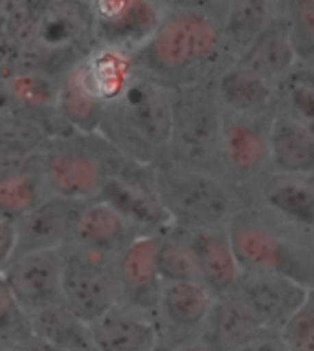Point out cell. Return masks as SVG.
<instances>
[{"mask_svg": "<svg viewBox=\"0 0 314 351\" xmlns=\"http://www.w3.org/2000/svg\"><path fill=\"white\" fill-rule=\"evenodd\" d=\"M12 351H64V350H61V348H58V346L50 344V342H46V340L32 335L29 339L24 340L23 344H19L17 348H13Z\"/></svg>", "mask_w": 314, "mask_h": 351, "instance_id": "obj_35", "label": "cell"}, {"mask_svg": "<svg viewBox=\"0 0 314 351\" xmlns=\"http://www.w3.org/2000/svg\"><path fill=\"white\" fill-rule=\"evenodd\" d=\"M250 188L256 190L254 208L302 236L314 237V179L269 173Z\"/></svg>", "mask_w": 314, "mask_h": 351, "instance_id": "obj_14", "label": "cell"}, {"mask_svg": "<svg viewBox=\"0 0 314 351\" xmlns=\"http://www.w3.org/2000/svg\"><path fill=\"white\" fill-rule=\"evenodd\" d=\"M199 263L202 282L215 296L235 293L245 276L237 254L230 239L228 228L182 230Z\"/></svg>", "mask_w": 314, "mask_h": 351, "instance_id": "obj_17", "label": "cell"}, {"mask_svg": "<svg viewBox=\"0 0 314 351\" xmlns=\"http://www.w3.org/2000/svg\"><path fill=\"white\" fill-rule=\"evenodd\" d=\"M0 245H2V267L15 256L17 248V232H15V221L4 219L0 221Z\"/></svg>", "mask_w": 314, "mask_h": 351, "instance_id": "obj_34", "label": "cell"}, {"mask_svg": "<svg viewBox=\"0 0 314 351\" xmlns=\"http://www.w3.org/2000/svg\"><path fill=\"white\" fill-rule=\"evenodd\" d=\"M213 88L224 112L241 116L274 112L276 86L235 61L219 70Z\"/></svg>", "mask_w": 314, "mask_h": 351, "instance_id": "obj_21", "label": "cell"}, {"mask_svg": "<svg viewBox=\"0 0 314 351\" xmlns=\"http://www.w3.org/2000/svg\"><path fill=\"white\" fill-rule=\"evenodd\" d=\"M110 156L92 145L56 140L40 149L39 162L46 190L67 201H97L110 173Z\"/></svg>", "mask_w": 314, "mask_h": 351, "instance_id": "obj_7", "label": "cell"}, {"mask_svg": "<svg viewBox=\"0 0 314 351\" xmlns=\"http://www.w3.org/2000/svg\"><path fill=\"white\" fill-rule=\"evenodd\" d=\"M270 2L237 0L226 4L223 19L224 53L232 61L243 56L274 15Z\"/></svg>", "mask_w": 314, "mask_h": 351, "instance_id": "obj_27", "label": "cell"}, {"mask_svg": "<svg viewBox=\"0 0 314 351\" xmlns=\"http://www.w3.org/2000/svg\"><path fill=\"white\" fill-rule=\"evenodd\" d=\"M228 232L245 272L280 274L314 289V248L309 237L254 206L241 210Z\"/></svg>", "mask_w": 314, "mask_h": 351, "instance_id": "obj_4", "label": "cell"}, {"mask_svg": "<svg viewBox=\"0 0 314 351\" xmlns=\"http://www.w3.org/2000/svg\"><path fill=\"white\" fill-rule=\"evenodd\" d=\"M162 234H142L116 258L123 304L158 324L164 282L158 269ZM160 328V326H158Z\"/></svg>", "mask_w": 314, "mask_h": 351, "instance_id": "obj_12", "label": "cell"}, {"mask_svg": "<svg viewBox=\"0 0 314 351\" xmlns=\"http://www.w3.org/2000/svg\"><path fill=\"white\" fill-rule=\"evenodd\" d=\"M90 337L94 351H156L162 342L158 324L125 305L92 322Z\"/></svg>", "mask_w": 314, "mask_h": 351, "instance_id": "obj_20", "label": "cell"}, {"mask_svg": "<svg viewBox=\"0 0 314 351\" xmlns=\"http://www.w3.org/2000/svg\"><path fill=\"white\" fill-rule=\"evenodd\" d=\"M270 173L314 179V134L276 110L270 123Z\"/></svg>", "mask_w": 314, "mask_h": 351, "instance_id": "obj_22", "label": "cell"}, {"mask_svg": "<svg viewBox=\"0 0 314 351\" xmlns=\"http://www.w3.org/2000/svg\"><path fill=\"white\" fill-rule=\"evenodd\" d=\"M164 8L143 0L90 2L92 35L99 47L136 53L158 28Z\"/></svg>", "mask_w": 314, "mask_h": 351, "instance_id": "obj_11", "label": "cell"}, {"mask_svg": "<svg viewBox=\"0 0 314 351\" xmlns=\"http://www.w3.org/2000/svg\"><path fill=\"white\" fill-rule=\"evenodd\" d=\"M138 236H142V232L127 223L109 204L90 201L81 206L70 245L85 248L88 252L118 258Z\"/></svg>", "mask_w": 314, "mask_h": 351, "instance_id": "obj_18", "label": "cell"}, {"mask_svg": "<svg viewBox=\"0 0 314 351\" xmlns=\"http://www.w3.org/2000/svg\"><path fill=\"white\" fill-rule=\"evenodd\" d=\"M223 19L224 12L215 15L204 4L166 10L153 37L134 53L138 70L173 88L206 81L208 69L224 53Z\"/></svg>", "mask_w": 314, "mask_h": 351, "instance_id": "obj_1", "label": "cell"}, {"mask_svg": "<svg viewBox=\"0 0 314 351\" xmlns=\"http://www.w3.org/2000/svg\"><path fill=\"white\" fill-rule=\"evenodd\" d=\"M63 250L15 256L2 267V287L29 317L63 304Z\"/></svg>", "mask_w": 314, "mask_h": 351, "instance_id": "obj_10", "label": "cell"}, {"mask_svg": "<svg viewBox=\"0 0 314 351\" xmlns=\"http://www.w3.org/2000/svg\"><path fill=\"white\" fill-rule=\"evenodd\" d=\"M81 66L90 88L107 104V107L125 93V88L138 74L134 53L107 47L94 48L88 56L81 58Z\"/></svg>", "mask_w": 314, "mask_h": 351, "instance_id": "obj_26", "label": "cell"}, {"mask_svg": "<svg viewBox=\"0 0 314 351\" xmlns=\"http://www.w3.org/2000/svg\"><path fill=\"white\" fill-rule=\"evenodd\" d=\"M291 351H314V291L291 322L281 329Z\"/></svg>", "mask_w": 314, "mask_h": 351, "instance_id": "obj_32", "label": "cell"}, {"mask_svg": "<svg viewBox=\"0 0 314 351\" xmlns=\"http://www.w3.org/2000/svg\"><path fill=\"white\" fill-rule=\"evenodd\" d=\"M215 300L217 296L202 283H164L158 309L162 339L166 331L173 337H180V342L200 337Z\"/></svg>", "mask_w": 314, "mask_h": 351, "instance_id": "obj_16", "label": "cell"}, {"mask_svg": "<svg viewBox=\"0 0 314 351\" xmlns=\"http://www.w3.org/2000/svg\"><path fill=\"white\" fill-rule=\"evenodd\" d=\"M156 351H175V346L169 344V342H167V340L162 339L160 346H158V348H156Z\"/></svg>", "mask_w": 314, "mask_h": 351, "instance_id": "obj_37", "label": "cell"}, {"mask_svg": "<svg viewBox=\"0 0 314 351\" xmlns=\"http://www.w3.org/2000/svg\"><path fill=\"white\" fill-rule=\"evenodd\" d=\"M48 197L50 193L46 190L39 155L29 156L28 160L2 169L0 210L4 219L19 221Z\"/></svg>", "mask_w": 314, "mask_h": 351, "instance_id": "obj_25", "label": "cell"}, {"mask_svg": "<svg viewBox=\"0 0 314 351\" xmlns=\"http://www.w3.org/2000/svg\"><path fill=\"white\" fill-rule=\"evenodd\" d=\"M175 121V88L138 70L125 93L105 110L99 138L145 167L167 160Z\"/></svg>", "mask_w": 314, "mask_h": 351, "instance_id": "obj_2", "label": "cell"}, {"mask_svg": "<svg viewBox=\"0 0 314 351\" xmlns=\"http://www.w3.org/2000/svg\"><path fill=\"white\" fill-rule=\"evenodd\" d=\"M263 333L248 305L237 293L224 294L215 300L200 339L217 351H239Z\"/></svg>", "mask_w": 314, "mask_h": 351, "instance_id": "obj_24", "label": "cell"}, {"mask_svg": "<svg viewBox=\"0 0 314 351\" xmlns=\"http://www.w3.org/2000/svg\"><path fill=\"white\" fill-rule=\"evenodd\" d=\"M272 116L226 112L221 151V173L235 186H252L270 173Z\"/></svg>", "mask_w": 314, "mask_h": 351, "instance_id": "obj_8", "label": "cell"}, {"mask_svg": "<svg viewBox=\"0 0 314 351\" xmlns=\"http://www.w3.org/2000/svg\"><path fill=\"white\" fill-rule=\"evenodd\" d=\"M138 167L145 166L134 162L125 169L110 166L109 177L103 184L97 201L109 204L142 234L173 232L177 228V223L154 190L153 167L145 179L138 175Z\"/></svg>", "mask_w": 314, "mask_h": 351, "instance_id": "obj_9", "label": "cell"}, {"mask_svg": "<svg viewBox=\"0 0 314 351\" xmlns=\"http://www.w3.org/2000/svg\"><path fill=\"white\" fill-rule=\"evenodd\" d=\"M276 112L292 120L314 134V66L298 64L294 72L276 88Z\"/></svg>", "mask_w": 314, "mask_h": 351, "instance_id": "obj_29", "label": "cell"}, {"mask_svg": "<svg viewBox=\"0 0 314 351\" xmlns=\"http://www.w3.org/2000/svg\"><path fill=\"white\" fill-rule=\"evenodd\" d=\"M235 63L250 69L276 88L294 72L300 61L292 45L285 12L272 15L263 32Z\"/></svg>", "mask_w": 314, "mask_h": 351, "instance_id": "obj_19", "label": "cell"}, {"mask_svg": "<svg viewBox=\"0 0 314 351\" xmlns=\"http://www.w3.org/2000/svg\"><path fill=\"white\" fill-rule=\"evenodd\" d=\"M63 304L88 326L123 304L116 258L74 245L64 248Z\"/></svg>", "mask_w": 314, "mask_h": 351, "instance_id": "obj_6", "label": "cell"}, {"mask_svg": "<svg viewBox=\"0 0 314 351\" xmlns=\"http://www.w3.org/2000/svg\"><path fill=\"white\" fill-rule=\"evenodd\" d=\"M153 182L162 204L182 230L228 228L246 208L239 186L219 173L166 160L153 167Z\"/></svg>", "mask_w": 314, "mask_h": 351, "instance_id": "obj_3", "label": "cell"}, {"mask_svg": "<svg viewBox=\"0 0 314 351\" xmlns=\"http://www.w3.org/2000/svg\"><path fill=\"white\" fill-rule=\"evenodd\" d=\"M239 351H291L289 346L283 340L281 333L276 331H263L261 335H257L256 339L248 342L245 348H241Z\"/></svg>", "mask_w": 314, "mask_h": 351, "instance_id": "obj_33", "label": "cell"}, {"mask_svg": "<svg viewBox=\"0 0 314 351\" xmlns=\"http://www.w3.org/2000/svg\"><path fill=\"white\" fill-rule=\"evenodd\" d=\"M158 269L164 283L189 282L204 285L199 263L182 232L162 234L160 248H158Z\"/></svg>", "mask_w": 314, "mask_h": 351, "instance_id": "obj_30", "label": "cell"}, {"mask_svg": "<svg viewBox=\"0 0 314 351\" xmlns=\"http://www.w3.org/2000/svg\"><path fill=\"white\" fill-rule=\"evenodd\" d=\"M83 204L85 202L67 201L61 197L50 195L24 217L15 221V256L43 250H63L69 247L74 236L75 219Z\"/></svg>", "mask_w": 314, "mask_h": 351, "instance_id": "obj_15", "label": "cell"}, {"mask_svg": "<svg viewBox=\"0 0 314 351\" xmlns=\"http://www.w3.org/2000/svg\"><path fill=\"white\" fill-rule=\"evenodd\" d=\"M35 337L58 346L64 351H94L90 326L67 309V305H53L32 317Z\"/></svg>", "mask_w": 314, "mask_h": 351, "instance_id": "obj_28", "label": "cell"}, {"mask_svg": "<svg viewBox=\"0 0 314 351\" xmlns=\"http://www.w3.org/2000/svg\"><path fill=\"white\" fill-rule=\"evenodd\" d=\"M59 118L85 136H97L101 129L107 104L97 96L85 77L81 59L59 81L58 105Z\"/></svg>", "mask_w": 314, "mask_h": 351, "instance_id": "obj_23", "label": "cell"}, {"mask_svg": "<svg viewBox=\"0 0 314 351\" xmlns=\"http://www.w3.org/2000/svg\"><path fill=\"white\" fill-rule=\"evenodd\" d=\"M313 291L292 278L265 272H245L235 289L261 329L276 333H281V329L307 304Z\"/></svg>", "mask_w": 314, "mask_h": 351, "instance_id": "obj_13", "label": "cell"}, {"mask_svg": "<svg viewBox=\"0 0 314 351\" xmlns=\"http://www.w3.org/2000/svg\"><path fill=\"white\" fill-rule=\"evenodd\" d=\"M175 351H217L213 350L212 346L204 342L200 337H195V339H188L180 342V344L175 346Z\"/></svg>", "mask_w": 314, "mask_h": 351, "instance_id": "obj_36", "label": "cell"}, {"mask_svg": "<svg viewBox=\"0 0 314 351\" xmlns=\"http://www.w3.org/2000/svg\"><path fill=\"white\" fill-rule=\"evenodd\" d=\"M224 118L226 112L212 81L175 88V121L167 160L223 175Z\"/></svg>", "mask_w": 314, "mask_h": 351, "instance_id": "obj_5", "label": "cell"}, {"mask_svg": "<svg viewBox=\"0 0 314 351\" xmlns=\"http://www.w3.org/2000/svg\"><path fill=\"white\" fill-rule=\"evenodd\" d=\"M285 8L298 61L302 64L314 63V0H294Z\"/></svg>", "mask_w": 314, "mask_h": 351, "instance_id": "obj_31", "label": "cell"}]
</instances>
